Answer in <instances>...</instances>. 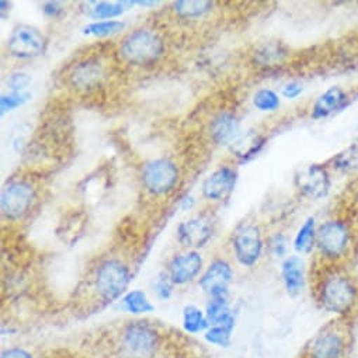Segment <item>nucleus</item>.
Segmentation results:
<instances>
[{"mask_svg":"<svg viewBox=\"0 0 358 358\" xmlns=\"http://www.w3.org/2000/svg\"><path fill=\"white\" fill-rule=\"evenodd\" d=\"M166 51L163 38L153 30L141 29L128 34L121 45V58L134 66H149L156 64Z\"/></svg>","mask_w":358,"mask_h":358,"instance_id":"1","label":"nucleus"},{"mask_svg":"<svg viewBox=\"0 0 358 358\" xmlns=\"http://www.w3.org/2000/svg\"><path fill=\"white\" fill-rule=\"evenodd\" d=\"M357 298L358 291L350 277L341 273H331L322 280L319 301L326 312L344 316L352 310Z\"/></svg>","mask_w":358,"mask_h":358,"instance_id":"2","label":"nucleus"},{"mask_svg":"<svg viewBox=\"0 0 358 358\" xmlns=\"http://www.w3.org/2000/svg\"><path fill=\"white\" fill-rule=\"evenodd\" d=\"M141 180L143 189L150 196L164 197L176 190L180 182V170L167 157L153 159L143 166Z\"/></svg>","mask_w":358,"mask_h":358,"instance_id":"3","label":"nucleus"},{"mask_svg":"<svg viewBox=\"0 0 358 358\" xmlns=\"http://www.w3.org/2000/svg\"><path fill=\"white\" fill-rule=\"evenodd\" d=\"M129 282L131 270L118 259H107L96 270L94 288L104 302H113L121 298Z\"/></svg>","mask_w":358,"mask_h":358,"instance_id":"4","label":"nucleus"},{"mask_svg":"<svg viewBox=\"0 0 358 358\" xmlns=\"http://www.w3.org/2000/svg\"><path fill=\"white\" fill-rule=\"evenodd\" d=\"M37 200L34 185L26 178H13L2 190L0 208L2 215L12 222L23 220L31 211Z\"/></svg>","mask_w":358,"mask_h":358,"instance_id":"5","label":"nucleus"},{"mask_svg":"<svg viewBox=\"0 0 358 358\" xmlns=\"http://www.w3.org/2000/svg\"><path fill=\"white\" fill-rule=\"evenodd\" d=\"M6 48L13 58L34 59L47 52L48 38L34 26L17 24L8 38Z\"/></svg>","mask_w":358,"mask_h":358,"instance_id":"6","label":"nucleus"},{"mask_svg":"<svg viewBox=\"0 0 358 358\" xmlns=\"http://www.w3.org/2000/svg\"><path fill=\"white\" fill-rule=\"evenodd\" d=\"M121 341L127 357L153 358L159 345V334L146 322H132L124 329Z\"/></svg>","mask_w":358,"mask_h":358,"instance_id":"7","label":"nucleus"},{"mask_svg":"<svg viewBox=\"0 0 358 358\" xmlns=\"http://www.w3.org/2000/svg\"><path fill=\"white\" fill-rule=\"evenodd\" d=\"M232 248L236 260L245 267H253L263 255L264 242L262 231L255 224H241L232 236Z\"/></svg>","mask_w":358,"mask_h":358,"instance_id":"8","label":"nucleus"},{"mask_svg":"<svg viewBox=\"0 0 358 358\" xmlns=\"http://www.w3.org/2000/svg\"><path fill=\"white\" fill-rule=\"evenodd\" d=\"M350 242V232L341 221H327L317 228L316 246L322 256L337 260L344 256Z\"/></svg>","mask_w":358,"mask_h":358,"instance_id":"9","label":"nucleus"},{"mask_svg":"<svg viewBox=\"0 0 358 358\" xmlns=\"http://www.w3.org/2000/svg\"><path fill=\"white\" fill-rule=\"evenodd\" d=\"M330 176L326 167L320 164H310L301 169L295 174V187L308 199L320 200L327 196L330 190Z\"/></svg>","mask_w":358,"mask_h":358,"instance_id":"10","label":"nucleus"},{"mask_svg":"<svg viewBox=\"0 0 358 358\" xmlns=\"http://www.w3.org/2000/svg\"><path fill=\"white\" fill-rule=\"evenodd\" d=\"M214 235V222L207 215L193 217L177 227V239L185 248L197 250L204 248Z\"/></svg>","mask_w":358,"mask_h":358,"instance_id":"11","label":"nucleus"},{"mask_svg":"<svg viewBox=\"0 0 358 358\" xmlns=\"http://www.w3.org/2000/svg\"><path fill=\"white\" fill-rule=\"evenodd\" d=\"M236 182L238 171L231 166H221L203 182V197L210 201H222L235 190Z\"/></svg>","mask_w":358,"mask_h":358,"instance_id":"12","label":"nucleus"},{"mask_svg":"<svg viewBox=\"0 0 358 358\" xmlns=\"http://www.w3.org/2000/svg\"><path fill=\"white\" fill-rule=\"evenodd\" d=\"M234 280V271L231 264L224 259H215L200 278L201 289L213 296L228 295L229 285Z\"/></svg>","mask_w":358,"mask_h":358,"instance_id":"13","label":"nucleus"},{"mask_svg":"<svg viewBox=\"0 0 358 358\" xmlns=\"http://www.w3.org/2000/svg\"><path fill=\"white\" fill-rule=\"evenodd\" d=\"M203 270V257L197 250H189L171 259L167 268V275L174 285H185L192 282Z\"/></svg>","mask_w":358,"mask_h":358,"instance_id":"14","label":"nucleus"},{"mask_svg":"<svg viewBox=\"0 0 358 358\" xmlns=\"http://www.w3.org/2000/svg\"><path fill=\"white\" fill-rule=\"evenodd\" d=\"M106 78L104 68L94 59H87L78 64L69 75L71 85L82 92H90L97 89Z\"/></svg>","mask_w":358,"mask_h":358,"instance_id":"15","label":"nucleus"},{"mask_svg":"<svg viewBox=\"0 0 358 358\" xmlns=\"http://www.w3.org/2000/svg\"><path fill=\"white\" fill-rule=\"evenodd\" d=\"M347 343L344 334L337 330L322 331L309 348V358H343Z\"/></svg>","mask_w":358,"mask_h":358,"instance_id":"16","label":"nucleus"},{"mask_svg":"<svg viewBox=\"0 0 358 358\" xmlns=\"http://www.w3.org/2000/svg\"><path fill=\"white\" fill-rule=\"evenodd\" d=\"M239 118L231 111L220 113L210 125V135L217 145H231L239 136Z\"/></svg>","mask_w":358,"mask_h":358,"instance_id":"17","label":"nucleus"},{"mask_svg":"<svg viewBox=\"0 0 358 358\" xmlns=\"http://www.w3.org/2000/svg\"><path fill=\"white\" fill-rule=\"evenodd\" d=\"M281 277L289 296H298L305 288V264L301 257L289 256L281 266Z\"/></svg>","mask_w":358,"mask_h":358,"instance_id":"18","label":"nucleus"},{"mask_svg":"<svg viewBox=\"0 0 358 358\" xmlns=\"http://www.w3.org/2000/svg\"><path fill=\"white\" fill-rule=\"evenodd\" d=\"M266 145V138L256 131L239 134V136L229 145L232 155L239 162H249L255 159Z\"/></svg>","mask_w":358,"mask_h":358,"instance_id":"19","label":"nucleus"},{"mask_svg":"<svg viewBox=\"0 0 358 358\" xmlns=\"http://www.w3.org/2000/svg\"><path fill=\"white\" fill-rule=\"evenodd\" d=\"M347 104V94L345 92L338 87L333 86L329 90H326L319 99L315 101L312 107V118L313 120H322L326 118L341 108H344Z\"/></svg>","mask_w":358,"mask_h":358,"instance_id":"20","label":"nucleus"},{"mask_svg":"<svg viewBox=\"0 0 358 358\" xmlns=\"http://www.w3.org/2000/svg\"><path fill=\"white\" fill-rule=\"evenodd\" d=\"M127 6H134V2H86L82 5V12L94 22L115 20L122 16Z\"/></svg>","mask_w":358,"mask_h":358,"instance_id":"21","label":"nucleus"},{"mask_svg":"<svg viewBox=\"0 0 358 358\" xmlns=\"http://www.w3.org/2000/svg\"><path fill=\"white\" fill-rule=\"evenodd\" d=\"M206 315L211 326L235 327V316L229 308V294L210 298Z\"/></svg>","mask_w":358,"mask_h":358,"instance_id":"22","label":"nucleus"},{"mask_svg":"<svg viewBox=\"0 0 358 358\" xmlns=\"http://www.w3.org/2000/svg\"><path fill=\"white\" fill-rule=\"evenodd\" d=\"M213 9L214 2H207V0H180V2L173 3V12L186 20L201 19Z\"/></svg>","mask_w":358,"mask_h":358,"instance_id":"23","label":"nucleus"},{"mask_svg":"<svg viewBox=\"0 0 358 358\" xmlns=\"http://www.w3.org/2000/svg\"><path fill=\"white\" fill-rule=\"evenodd\" d=\"M287 57L285 48L278 43H267L255 51V61L260 66H277Z\"/></svg>","mask_w":358,"mask_h":358,"instance_id":"24","label":"nucleus"},{"mask_svg":"<svg viewBox=\"0 0 358 358\" xmlns=\"http://www.w3.org/2000/svg\"><path fill=\"white\" fill-rule=\"evenodd\" d=\"M316 222L315 218H308L298 229L294 239V249L301 255H308L316 245Z\"/></svg>","mask_w":358,"mask_h":358,"instance_id":"25","label":"nucleus"},{"mask_svg":"<svg viewBox=\"0 0 358 358\" xmlns=\"http://www.w3.org/2000/svg\"><path fill=\"white\" fill-rule=\"evenodd\" d=\"M122 305L125 310L132 315H145L155 310V305H152L148 295L141 289L127 292L122 298Z\"/></svg>","mask_w":358,"mask_h":358,"instance_id":"26","label":"nucleus"},{"mask_svg":"<svg viewBox=\"0 0 358 358\" xmlns=\"http://www.w3.org/2000/svg\"><path fill=\"white\" fill-rule=\"evenodd\" d=\"M183 327L187 333L197 334L203 330H208L211 327L207 315L197 306L190 305L185 308L183 312Z\"/></svg>","mask_w":358,"mask_h":358,"instance_id":"27","label":"nucleus"},{"mask_svg":"<svg viewBox=\"0 0 358 358\" xmlns=\"http://www.w3.org/2000/svg\"><path fill=\"white\" fill-rule=\"evenodd\" d=\"M125 29V23L120 20H106V22H93L83 27L85 36H92L97 38H106L111 37L114 34H118Z\"/></svg>","mask_w":358,"mask_h":358,"instance_id":"28","label":"nucleus"},{"mask_svg":"<svg viewBox=\"0 0 358 358\" xmlns=\"http://www.w3.org/2000/svg\"><path fill=\"white\" fill-rule=\"evenodd\" d=\"M253 106L262 113H274L280 108L281 100L271 89H260L253 96Z\"/></svg>","mask_w":358,"mask_h":358,"instance_id":"29","label":"nucleus"},{"mask_svg":"<svg viewBox=\"0 0 358 358\" xmlns=\"http://www.w3.org/2000/svg\"><path fill=\"white\" fill-rule=\"evenodd\" d=\"M30 100H31V93L29 92L2 94V97H0V113H2V115L12 113L19 107H23L24 104H27Z\"/></svg>","mask_w":358,"mask_h":358,"instance_id":"30","label":"nucleus"},{"mask_svg":"<svg viewBox=\"0 0 358 358\" xmlns=\"http://www.w3.org/2000/svg\"><path fill=\"white\" fill-rule=\"evenodd\" d=\"M234 329L225 326H211L206 331V340L220 347H228L231 344V336Z\"/></svg>","mask_w":358,"mask_h":358,"instance_id":"31","label":"nucleus"},{"mask_svg":"<svg viewBox=\"0 0 358 358\" xmlns=\"http://www.w3.org/2000/svg\"><path fill=\"white\" fill-rule=\"evenodd\" d=\"M31 83V76L26 72H15L8 78V87L12 93H23Z\"/></svg>","mask_w":358,"mask_h":358,"instance_id":"32","label":"nucleus"},{"mask_svg":"<svg viewBox=\"0 0 358 358\" xmlns=\"http://www.w3.org/2000/svg\"><path fill=\"white\" fill-rule=\"evenodd\" d=\"M268 249L274 257H284L287 255V249H288L287 238L282 234H275L268 241Z\"/></svg>","mask_w":358,"mask_h":358,"instance_id":"33","label":"nucleus"},{"mask_svg":"<svg viewBox=\"0 0 358 358\" xmlns=\"http://www.w3.org/2000/svg\"><path fill=\"white\" fill-rule=\"evenodd\" d=\"M173 285L174 284L171 282V280L169 278L167 274H160L155 282V289H156L157 296L160 299H169L173 292Z\"/></svg>","mask_w":358,"mask_h":358,"instance_id":"34","label":"nucleus"},{"mask_svg":"<svg viewBox=\"0 0 358 358\" xmlns=\"http://www.w3.org/2000/svg\"><path fill=\"white\" fill-rule=\"evenodd\" d=\"M43 12L50 19H59L65 13V9L58 2H47L43 5Z\"/></svg>","mask_w":358,"mask_h":358,"instance_id":"35","label":"nucleus"},{"mask_svg":"<svg viewBox=\"0 0 358 358\" xmlns=\"http://www.w3.org/2000/svg\"><path fill=\"white\" fill-rule=\"evenodd\" d=\"M302 92H303V86L299 82H289L282 87V96L289 100L299 97L302 94Z\"/></svg>","mask_w":358,"mask_h":358,"instance_id":"36","label":"nucleus"},{"mask_svg":"<svg viewBox=\"0 0 358 358\" xmlns=\"http://www.w3.org/2000/svg\"><path fill=\"white\" fill-rule=\"evenodd\" d=\"M0 358H33V355L23 348L15 347V348H9V350L3 351L2 357Z\"/></svg>","mask_w":358,"mask_h":358,"instance_id":"37","label":"nucleus"},{"mask_svg":"<svg viewBox=\"0 0 358 358\" xmlns=\"http://www.w3.org/2000/svg\"><path fill=\"white\" fill-rule=\"evenodd\" d=\"M194 199L192 197V196H185L182 200H180V207H182V210H185V211H189V210H192L193 207H194Z\"/></svg>","mask_w":358,"mask_h":358,"instance_id":"38","label":"nucleus"},{"mask_svg":"<svg viewBox=\"0 0 358 358\" xmlns=\"http://www.w3.org/2000/svg\"><path fill=\"white\" fill-rule=\"evenodd\" d=\"M159 2H134V5H139V6H156Z\"/></svg>","mask_w":358,"mask_h":358,"instance_id":"39","label":"nucleus"}]
</instances>
